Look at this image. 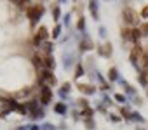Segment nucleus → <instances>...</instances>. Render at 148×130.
<instances>
[{
	"label": "nucleus",
	"mask_w": 148,
	"mask_h": 130,
	"mask_svg": "<svg viewBox=\"0 0 148 130\" xmlns=\"http://www.w3.org/2000/svg\"><path fill=\"white\" fill-rule=\"evenodd\" d=\"M40 14H42V7H38V5H35V7H31V9L28 11V16H30V19H37Z\"/></svg>",
	"instance_id": "obj_2"
},
{
	"label": "nucleus",
	"mask_w": 148,
	"mask_h": 130,
	"mask_svg": "<svg viewBox=\"0 0 148 130\" xmlns=\"http://www.w3.org/2000/svg\"><path fill=\"white\" fill-rule=\"evenodd\" d=\"M80 90H84L86 94H91V92H94V89H91L89 85H80Z\"/></svg>",
	"instance_id": "obj_6"
},
{
	"label": "nucleus",
	"mask_w": 148,
	"mask_h": 130,
	"mask_svg": "<svg viewBox=\"0 0 148 130\" xmlns=\"http://www.w3.org/2000/svg\"><path fill=\"white\" fill-rule=\"evenodd\" d=\"M139 35H141V33H139V30H131V38H133V40H138V38H139Z\"/></svg>",
	"instance_id": "obj_7"
},
{
	"label": "nucleus",
	"mask_w": 148,
	"mask_h": 130,
	"mask_svg": "<svg viewBox=\"0 0 148 130\" xmlns=\"http://www.w3.org/2000/svg\"><path fill=\"white\" fill-rule=\"evenodd\" d=\"M51 99V90H49V87H44L42 89V102H49Z\"/></svg>",
	"instance_id": "obj_4"
},
{
	"label": "nucleus",
	"mask_w": 148,
	"mask_h": 130,
	"mask_svg": "<svg viewBox=\"0 0 148 130\" xmlns=\"http://www.w3.org/2000/svg\"><path fill=\"white\" fill-rule=\"evenodd\" d=\"M124 19H125V23H129V25H133V23H136V14H134V11H131V9H125L124 11Z\"/></svg>",
	"instance_id": "obj_1"
},
{
	"label": "nucleus",
	"mask_w": 148,
	"mask_h": 130,
	"mask_svg": "<svg viewBox=\"0 0 148 130\" xmlns=\"http://www.w3.org/2000/svg\"><path fill=\"white\" fill-rule=\"evenodd\" d=\"M143 16H145V17L148 16V7H145V9H143Z\"/></svg>",
	"instance_id": "obj_11"
},
{
	"label": "nucleus",
	"mask_w": 148,
	"mask_h": 130,
	"mask_svg": "<svg viewBox=\"0 0 148 130\" xmlns=\"http://www.w3.org/2000/svg\"><path fill=\"white\" fill-rule=\"evenodd\" d=\"M56 111L63 113V111H65V106H63V104H58V106H56Z\"/></svg>",
	"instance_id": "obj_9"
},
{
	"label": "nucleus",
	"mask_w": 148,
	"mask_h": 130,
	"mask_svg": "<svg viewBox=\"0 0 148 130\" xmlns=\"http://www.w3.org/2000/svg\"><path fill=\"white\" fill-rule=\"evenodd\" d=\"M44 64H46L47 68H52V66H54V62H52V59H51V57H46V59H44Z\"/></svg>",
	"instance_id": "obj_8"
},
{
	"label": "nucleus",
	"mask_w": 148,
	"mask_h": 130,
	"mask_svg": "<svg viewBox=\"0 0 148 130\" xmlns=\"http://www.w3.org/2000/svg\"><path fill=\"white\" fill-rule=\"evenodd\" d=\"M40 82H46V83L52 85V83H54V76H52L49 71H44V73H42V76H40Z\"/></svg>",
	"instance_id": "obj_3"
},
{
	"label": "nucleus",
	"mask_w": 148,
	"mask_h": 130,
	"mask_svg": "<svg viewBox=\"0 0 148 130\" xmlns=\"http://www.w3.org/2000/svg\"><path fill=\"white\" fill-rule=\"evenodd\" d=\"M75 75H77V76L84 75V70H82V66H78V68H77V73H75Z\"/></svg>",
	"instance_id": "obj_10"
},
{
	"label": "nucleus",
	"mask_w": 148,
	"mask_h": 130,
	"mask_svg": "<svg viewBox=\"0 0 148 130\" xmlns=\"http://www.w3.org/2000/svg\"><path fill=\"white\" fill-rule=\"evenodd\" d=\"M40 38H47V30H46V28H40V31H38V35H37V43L40 42Z\"/></svg>",
	"instance_id": "obj_5"
}]
</instances>
